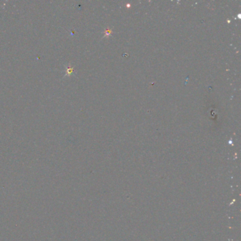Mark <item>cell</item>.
I'll use <instances>...</instances> for the list:
<instances>
[{
    "mask_svg": "<svg viewBox=\"0 0 241 241\" xmlns=\"http://www.w3.org/2000/svg\"><path fill=\"white\" fill-rule=\"evenodd\" d=\"M72 72H73L72 67H67V75L71 74L72 73Z\"/></svg>",
    "mask_w": 241,
    "mask_h": 241,
    "instance_id": "6da1fadb",
    "label": "cell"
}]
</instances>
